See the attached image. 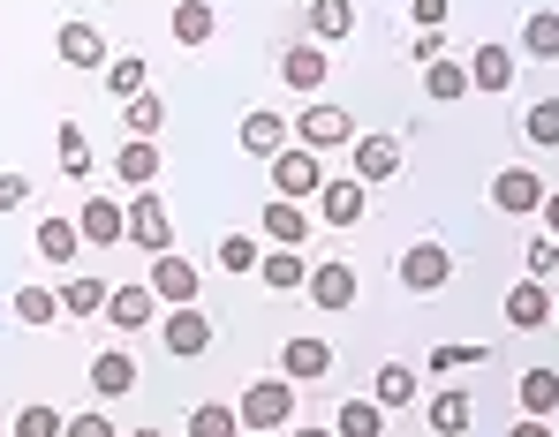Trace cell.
Masks as SVG:
<instances>
[{
	"instance_id": "obj_1",
	"label": "cell",
	"mask_w": 559,
	"mask_h": 437,
	"mask_svg": "<svg viewBox=\"0 0 559 437\" xmlns=\"http://www.w3.org/2000/svg\"><path fill=\"white\" fill-rule=\"evenodd\" d=\"M318 189H325V159H318L310 144H280L273 151V196L302 204V196H318Z\"/></svg>"
},
{
	"instance_id": "obj_2",
	"label": "cell",
	"mask_w": 559,
	"mask_h": 437,
	"mask_svg": "<svg viewBox=\"0 0 559 437\" xmlns=\"http://www.w3.org/2000/svg\"><path fill=\"white\" fill-rule=\"evenodd\" d=\"M235 415H242V430H280V423L295 415V377H258V385L235 400Z\"/></svg>"
},
{
	"instance_id": "obj_3",
	"label": "cell",
	"mask_w": 559,
	"mask_h": 437,
	"mask_svg": "<svg viewBox=\"0 0 559 437\" xmlns=\"http://www.w3.org/2000/svg\"><path fill=\"white\" fill-rule=\"evenodd\" d=\"M129 242L152 250V257L175 250V219H167V196H159V189H136V204H129Z\"/></svg>"
},
{
	"instance_id": "obj_4",
	"label": "cell",
	"mask_w": 559,
	"mask_h": 437,
	"mask_svg": "<svg viewBox=\"0 0 559 437\" xmlns=\"http://www.w3.org/2000/svg\"><path fill=\"white\" fill-rule=\"evenodd\" d=\"M295 144H310V151H341V144H356V121H348V106H302V121H295Z\"/></svg>"
},
{
	"instance_id": "obj_5",
	"label": "cell",
	"mask_w": 559,
	"mask_h": 437,
	"mask_svg": "<svg viewBox=\"0 0 559 437\" xmlns=\"http://www.w3.org/2000/svg\"><path fill=\"white\" fill-rule=\"evenodd\" d=\"M447 279H454L447 242H408V250H401V287H408V294H439Z\"/></svg>"
},
{
	"instance_id": "obj_6",
	"label": "cell",
	"mask_w": 559,
	"mask_h": 437,
	"mask_svg": "<svg viewBox=\"0 0 559 437\" xmlns=\"http://www.w3.org/2000/svg\"><path fill=\"white\" fill-rule=\"evenodd\" d=\"M144 287H152L167 309H189L204 279H197V264H189V257H175V250H167V257H152V279H144Z\"/></svg>"
},
{
	"instance_id": "obj_7",
	"label": "cell",
	"mask_w": 559,
	"mask_h": 437,
	"mask_svg": "<svg viewBox=\"0 0 559 437\" xmlns=\"http://www.w3.org/2000/svg\"><path fill=\"white\" fill-rule=\"evenodd\" d=\"M491 204H499L507 219H537V204H545V181L530 174V167H507V174H491Z\"/></svg>"
},
{
	"instance_id": "obj_8",
	"label": "cell",
	"mask_w": 559,
	"mask_h": 437,
	"mask_svg": "<svg viewBox=\"0 0 559 437\" xmlns=\"http://www.w3.org/2000/svg\"><path fill=\"white\" fill-rule=\"evenodd\" d=\"M159 348H167V354H182V362H197V354L212 348V317H204L197 302H189V309H175V317L159 325Z\"/></svg>"
},
{
	"instance_id": "obj_9",
	"label": "cell",
	"mask_w": 559,
	"mask_h": 437,
	"mask_svg": "<svg viewBox=\"0 0 559 437\" xmlns=\"http://www.w3.org/2000/svg\"><path fill=\"white\" fill-rule=\"evenodd\" d=\"M76 234H84V242H98V250H114V242H129V211H121L114 196H84Z\"/></svg>"
},
{
	"instance_id": "obj_10",
	"label": "cell",
	"mask_w": 559,
	"mask_h": 437,
	"mask_svg": "<svg viewBox=\"0 0 559 437\" xmlns=\"http://www.w3.org/2000/svg\"><path fill=\"white\" fill-rule=\"evenodd\" d=\"M302 294H310V302H318V309H333V317H341V309H348V302H356V264H310V287H302Z\"/></svg>"
},
{
	"instance_id": "obj_11",
	"label": "cell",
	"mask_w": 559,
	"mask_h": 437,
	"mask_svg": "<svg viewBox=\"0 0 559 437\" xmlns=\"http://www.w3.org/2000/svg\"><path fill=\"white\" fill-rule=\"evenodd\" d=\"M325 76H333V61H325V46H318V38H302V46H287V53H280V84H287V90H318Z\"/></svg>"
},
{
	"instance_id": "obj_12",
	"label": "cell",
	"mask_w": 559,
	"mask_h": 437,
	"mask_svg": "<svg viewBox=\"0 0 559 437\" xmlns=\"http://www.w3.org/2000/svg\"><path fill=\"white\" fill-rule=\"evenodd\" d=\"M318 219H325V227H356V219H364V181L356 174H325V189H318Z\"/></svg>"
},
{
	"instance_id": "obj_13",
	"label": "cell",
	"mask_w": 559,
	"mask_h": 437,
	"mask_svg": "<svg viewBox=\"0 0 559 437\" xmlns=\"http://www.w3.org/2000/svg\"><path fill=\"white\" fill-rule=\"evenodd\" d=\"M106 317H114L121 332H144V325L159 317V294H152L144 279H136V287H114V294H106Z\"/></svg>"
},
{
	"instance_id": "obj_14",
	"label": "cell",
	"mask_w": 559,
	"mask_h": 437,
	"mask_svg": "<svg viewBox=\"0 0 559 437\" xmlns=\"http://www.w3.org/2000/svg\"><path fill=\"white\" fill-rule=\"evenodd\" d=\"M114 174L129 181V189H159V144H152V136H129V144L114 151Z\"/></svg>"
},
{
	"instance_id": "obj_15",
	"label": "cell",
	"mask_w": 559,
	"mask_h": 437,
	"mask_svg": "<svg viewBox=\"0 0 559 437\" xmlns=\"http://www.w3.org/2000/svg\"><path fill=\"white\" fill-rule=\"evenodd\" d=\"M53 46H61V61H69V69H98V61H106V38H98V23H84V15H76V23H61V31H53Z\"/></svg>"
},
{
	"instance_id": "obj_16",
	"label": "cell",
	"mask_w": 559,
	"mask_h": 437,
	"mask_svg": "<svg viewBox=\"0 0 559 437\" xmlns=\"http://www.w3.org/2000/svg\"><path fill=\"white\" fill-rule=\"evenodd\" d=\"M552 317V294H545V279H522V287H507V325L514 332H537Z\"/></svg>"
},
{
	"instance_id": "obj_17",
	"label": "cell",
	"mask_w": 559,
	"mask_h": 437,
	"mask_svg": "<svg viewBox=\"0 0 559 437\" xmlns=\"http://www.w3.org/2000/svg\"><path fill=\"white\" fill-rule=\"evenodd\" d=\"M325 369H333V348H325V340H280V377L310 385V377H325Z\"/></svg>"
},
{
	"instance_id": "obj_18",
	"label": "cell",
	"mask_w": 559,
	"mask_h": 437,
	"mask_svg": "<svg viewBox=\"0 0 559 437\" xmlns=\"http://www.w3.org/2000/svg\"><path fill=\"white\" fill-rule=\"evenodd\" d=\"M401 174V144L393 136H356V181L371 189V181H393Z\"/></svg>"
},
{
	"instance_id": "obj_19",
	"label": "cell",
	"mask_w": 559,
	"mask_h": 437,
	"mask_svg": "<svg viewBox=\"0 0 559 437\" xmlns=\"http://www.w3.org/2000/svg\"><path fill=\"white\" fill-rule=\"evenodd\" d=\"M129 385H136V362H129V348L92 354V392H98V400H121Z\"/></svg>"
},
{
	"instance_id": "obj_20",
	"label": "cell",
	"mask_w": 559,
	"mask_h": 437,
	"mask_svg": "<svg viewBox=\"0 0 559 437\" xmlns=\"http://www.w3.org/2000/svg\"><path fill=\"white\" fill-rule=\"evenodd\" d=\"M424 415H431V430H439V437H468V423H476V408H468V392H462V385L431 392V408H424Z\"/></svg>"
},
{
	"instance_id": "obj_21",
	"label": "cell",
	"mask_w": 559,
	"mask_h": 437,
	"mask_svg": "<svg viewBox=\"0 0 559 437\" xmlns=\"http://www.w3.org/2000/svg\"><path fill=\"white\" fill-rule=\"evenodd\" d=\"M514 84V53L507 46H476L468 53V90H507Z\"/></svg>"
},
{
	"instance_id": "obj_22",
	"label": "cell",
	"mask_w": 559,
	"mask_h": 437,
	"mask_svg": "<svg viewBox=\"0 0 559 437\" xmlns=\"http://www.w3.org/2000/svg\"><path fill=\"white\" fill-rule=\"evenodd\" d=\"M514 408L545 423V415L559 408V369H522V385H514Z\"/></svg>"
},
{
	"instance_id": "obj_23",
	"label": "cell",
	"mask_w": 559,
	"mask_h": 437,
	"mask_svg": "<svg viewBox=\"0 0 559 437\" xmlns=\"http://www.w3.org/2000/svg\"><path fill=\"white\" fill-rule=\"evenodd\" d=\"M265 234H273V250H302V242H310V219H302V204L273 196V204H265Z\"/></svg>"
},
{
	"instance_id": "obj_24",
	"label": "cell",
	"mask_w": 559,
	"mask_h": 437,
	"mask_svg": "<svg viewBox=\"0 0 559 437\" xmlns=\"http://www.w3.org/2000/svg\"><path fill=\"white\" fill-rule=\"evenodd\" d=\"M280 144H287V121H280L273 106H258V113H242V151H258V159H273Z\"/></svg>"
},
{
	"instance_id": "obj_25",
	"label": "cell",
	"mask_w": 559,
	"mask_h": 437,
	"mask_svg": "<svg viewBox=\"0 0 559 437\" xmlns=\"http://www.w3.org/2000/svg\"><path fill=\"white\" fill-rule=\"evenodd\" d=\"M258 279L273 294H295V287H310V264L295 257V250H273V257H258Z\"/></svg>"
},
{
	"instance_id": "obj_26",
	"label": "cell",
	"mask_w": 559,
	"mask_h": 437,
	"mask_svg": "<svg viewBox=\"0 0 559 437\" xmlns=\"http://www.w3.org/2000/svg\"><path fill=\"white\" fill-rule=\"evenodd\" d=\"M175 38H182V46H212V38H219L212 0H182V8H175Z\"/></svg>"
},
{
	"instance_id": "obj_27",
	"label": "cell",
	"mask_w": 559,
	"mask_h": 437,
	"mask_svg": "<svg viewBox=\"0 0 559 437\" xmlns=\"http://www.w3.org/2000/svg\"><path fill=\"white\" fill-rule=\"evenodd\" d=\"M522 53H530V61H559V15L552 8L522 15Z\"/></svg>"
},
{
	"instance_id": "obj_28",
	"label": "cell",
	"mask_w": 559,
	"mask_h": 437,
	"mask_svg": "<svg viewBox=\"0 0 559 437\" xmlns=\"http://www.w3.org/2000/svg\"><path fill=\"white\" fill-rule=\"evenodd\" d=\"M53 144H61V174H69V181H92V136H84L76 121H61V129H53Z\"/></svg>"
},
{
	"instance_id": "obj_29",
	"label": "cell",
	"mask_w": 559,
	"mask_h": 437,
	"mask_svg": "<svg viewBox=\"0 0 559 437\" xmlns=\"http://www.w3.org/2000/svg\"><path fill=\"white\" fill-rule=\"evenodd\" d=\"M76 250H84L76 219H38V257H46V264H69Z\"/></svg>"
},
{
	"instance_id": "obj_30",
	"label": "cell",
	"mask_w": 559,
	"mask_h": 437,
	"mask_svg": "<svg viewBox=\"0 0 559 437\" xmlns=\"http://www.w3.org/2000/svg\"><path fill=\"white\" fill-rule=\"evenodd\" d=\"M371 400L378 408H408V400H416V369H408V362H385L371 377Z\"/></svg>"
},
{
	"instance_id": "obj_31",
	"label": "cell",
	"mask_w": 559,
	"mask_h": 437,
	"mask_svg": "<svg viewBox=\"0 0 559 437\" xmlns=\"http://www.w3.org/2000/svg\"><path fill=\"white\" fill-rule=\"evenodd\" d=\"M356 31V0H310V38H348Z\"/></svg>"
},
{
	"instance_id": "obj_32",
	"label": "cell",
	"mask_w": 559,
	"mask_h": 437,
	"mask_svg": "<svg viewBox=\"0 0 559 437\" xmlns=\"http://www.w3.org/2000/svg\"><path fill=\"white\" fill-rule=\"evenodd\" d=\"M378 430H385V408H378V400H341L333 437H378Z\"/></svg>"
},
{
	"instance_id": "obj_33",
	"label": "cell",
	"mask_w": 559,
	"mask_h": 437,
	"mask_svg": "<svg viewBox=\"0 0 559 437\" xmlns=\"http://www.w3.org/2000/svg\"><path fill=\"white\" fill-rule=\"evenodd\" d=\"M476 362H491V348H484V340H439V348H431V369H439V377L476 369Z\"/></svg>"
},
{
	"instance_id": "obj_34",
	"label": "cell",
	"mask_w": 559,
	"mask_h": 437,
	"mask_svg": "<svg viewBox=\"0 0 559 437\" xmlns=\"http://www.w3.org/2000/svg\"><path fill=\"white\" fill-rule=\"evenodd\" d=\"M121 121H129V136H152V144H159V129H167V106H159L152 90H136V98L121 106Z\"/></svg>"
},
{
	"instance_id": "obj_35",
	"label": "cell",
	"mask_w": 559,
	"mask_h": 437,
	"mask_svg": "<svg viewBox=\"0 0 559 437\" xmlns=\"http://www.w3.org/2000/svg\"><path fill=\"white\" fill-rule=\"evenodd\" d=\"M61 309L69 317H98L106 309V279H61Z\"/></svg>"
},
{
	"instance_id": "obj_36",
	"label": "cell",
	"mask_w": 559,
	"mask_h": 437,
	"mask_svg": "<svg viewBox=\"0 0 559 437\" xmlns=\"http://www.w3.org/2000/svg\"><path fill=\"white\" fill-rule=\"evenodd\" d=\"M15 317H23V325H53V317H61V294H53V287H15Z\"/></svg>"
},
{
	"instance_id": "obj_37",
	"label": "cell",
	"mask_w": 559,
	"mask_h": 437,
	"mask_svg": "<svg viewBox=\"0 0 559 437\" xmlns=\"http://www.w3.org/2000/svg\"><path fill=\"white\" fill-rule=\"evenodd\" d=\"M189 437H242V415L219 408V400H204V408L189 415Z\"/></svg>"
},
{
	"instance_id": "obj_38",
	"label": "cell",
	"mask_w": 559,
	"mask_h": 437,
	"mask_svg": "<svg viewBox=\"0 0 559 437\" xmlns=\"http://www.w3.org/2000/svg\"><path fill=\"white\" fill-rule=\"evenodd\" d=\"M424 90H431V98H468V69L462 61H431V69H424Z\"/></svg>"
},
{
	"instance_id": "obj_39",
	"label": "cell",
	"mask_w": 559,
	"mask_h": 437,
	"mask_svg": "<svg viewBox=\"0 0 559 437\" xmlns=\"http://www.w3.org/2000/svg\"><path fill=\"white\" fill-rule=\"evenodd\" d=\"M61 430H69V415H53L46 400L38 408H15V437H61Z\"/></svg>"
},
{
	"instance_id": "obj_40",
	"label": "cell",
	"mask_w": 559,
	"mask_h": 437,
	"mask_svg": "<svg viewBox=\"0 0 559 437\" xmlns=\"http://www.w3.org/2000/svg\"><path fill=\"white\" fill-rule=\"evenodd\" d=\"M522 129H530V144H545V151H559V98H537Z\"/></svg>"
},
{
	"instance_id": "obj_41",
	"label": "cell",
	"mask_w": 559,
	"mask_h": 437,
	"mask_svg": "<svg viewBox=\"0 0 559 437\" xmlns=\"http://www.w3.org/2000/svg\"><path fill=\"white\" fill-rule=\"evenodd\" d=\"M106 90H114V98H136V90H144V61H136V53L106 61Z\"/></svg>"
},
{
	"instance_id": "obj_42",
	"label": "cell",
	"mask_w": 559,
	"mask_h": 437,
	"mask_svg": "<svg viewBox=\"0 0 559 437\" xmlns=\"http://www.w3.org/2000/svg\"><path fill=\"white\" fill-rule=\"evenodd\" d=\"M219 264H227V271H258V242H250V234H227V242H219Z\"/></svg>"
},
{
	"instance_id": "obj_43",
	"label": "cell",
	"mask_w": 559,
	"mask_h": 437,
	"mask_svg": "<svg viewBox=\"0 0 559 437\" xmlns=\"http://www.w3.org/2000/svg\"><path fill=\"white\" fill-rule=\"evenodd\" d=\"M552 271H559V242L537 234V242H530V279H552Z\"/></svg>"
},
{
	"instance_id": "obj_44",
	"label": "cell",
	"mask_w": 559,
	"mask_h": 437,
	"mask_svg": "<svg viewBox=\"0 0 559 437\" xmlns=\"http://www.w3.org/2000/svg\"><path fill=\"white\" fill-rule=\"evenodd\" d=\"M61 437H121L114 423H106V408H92V415H69V430Z\"/></svg>"
},
{
	"instance_id": "obj_45",
	"label": "cell",
	"mask_w": 559,
	"mask_h": 437,
	"mask_svg": "<svg viewBox=\"0 0 559 437\" xmlns=\"http://www.w3.org/2000/svg\"><path fill=\"white\" fill-rule=\"evenodd\" d=\"M15 204H31V181H23V174H0V219H8Z\"/></svg>"
},
{
	"instance_id": "obj_46",
	"label": "cell",
	"mask_w": 559,
	"mask_h": 437,
	"mask_svg": "<svg viewBox=\"0 0 559 437\" xmlns=\"http://www.w3.org/2000/svg\"><path fill=\"white\" fill-rule=\"evenodd\" d=\"M408 53L431 69V61H447V38H439V31H424V38H408Z\"/></svg>"
},
{
	"instance_id": "obj_47",
	"label": "cell",
	"mask_w": 559,
	"mask_h": 437,
	"mask_svg": "<svg viewBox=\"0 0 559 437\" xmlns=\"http://www.w3.org/2000/svg\"><path fill=\"white\" fill-rule=\"evenodd\" d=\"M408 15H416V31H439L447 23V0H408Z\"/></svg>"
},
{
	"instance_id": "obj_48",
	"label": "cell",
	"mask_w": 559,
	"mask_h": 437,
	"mask_svg": "<svg viewBox=\"0 0 559 437\" xmlns=\"http://www.w3.org/2000/svg\"><path fill=\"white\" fill-rule=\"evenodd\" d=\"M537 219H545V234L559 242V189H545V204H537Z\"/></svg>"
},
{
	"instance_id": "obj_49",
	"label": "cell",
	"mask_w": 559,
	"mask_h": 437,
	"mask_svg": "<svg viewBox=\"0 0 559 437\" xmlns=\"http://www.w3.org/2000/svg\"><path fill=\"white\" fill-rule=\"evenodd\" d=\"M507 437H552V430H545L537 415H522V423H514V430H507Z\"/></svg>"
},
{
	"instance_id": "obj_50",
	"label": "cell",
	"mask_w": 559,
	"mask_h": 437,
	"mask_svg": "<svg viewBox=\"0 0 559 437\" xmlns=\"http://www.w3.org/2000/svg\"><path fill=\"white\" fill-rule=\"evenodd\" d=\"M121 437H167V430H121Z\"/></svg>"
},
{
	"instance_id": "obj_51",
	"label": "cell",
	"mask_w": 559,
	"mask_h": 437,
	"mask_svg": "<svg viewBox=\"0 0 559 437\" xmlns=\"http://www.w3.org/2000/svg\"><path fill=\"white\" fill-rule=\"evenodd\" d=\"M295 437H333V430H295Z\"/></svg>"
},
{
	"instance_id": "obj_52",
	"label": "cell",
	"mask_w": 559,
	"mask_h": 437,
	"mask_svg": "<svg viewBox=\"0 0 559 437\" xmlns=\"http://www.w3.org/2000/svg\"><path fill=\"white\" fill-rule=\"evenodd\" d=\"M250 437H280V430H250Z\"/></svg>"
},
{
	"instance_id": "obj_53",
	"label": "cell",
	"mask_w": 559,
	"mask_h": 437,
	"mask_svg": "<svg viewBox=\"0 0 559 437\" xmlns=\"http://www.w3.org/2000/svg\"><path fill=\"white\" fill-rule=\"evenodd\" d=\"M552 325H559V302H552Z\"/></svg>"
}]
</instances>
